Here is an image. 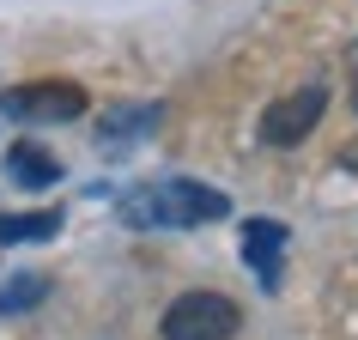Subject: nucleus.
Wrapping results in <instances>:
<instances>
[{"label": "nucleus", "mask_w": 358, "mask_h": 340, "mask_svg": "<svg viewBox=\"0 0 358 340\" xmlns=\"http://www.w3.org/2000/svg\"><path fill=\"white\" fill-rule=\"evenodd\" d=\"M122 225L134 231H189V225H213V219H225L231 201L219 189H207V183H189V176H164V183H140V189L122 194Z\"/></svg>", "instance_id": "obj_1"}, {"label": "nucleus", "mask_w": 358, "mask_h": 340, "mask_svg": "<svg viewBox=\"0 0 358 340\" xmlns=\"http://www.w3.org/2000/svg\"><path fill=\"white\" fill-rule=\"evenodd\" d=\"M237 328H243V316L225 292H182L158 322L164 340H231Z\"/></svg>", "instance_id": "obj_2"}, {"label": "nucleus", "mask_w": 358, "mask_h": 340, "mask_svg": "<svg viewBox=\"0 0 358 340\" xmlns=\"http://www.w3.org/2000/svg\"><path fill=\"white\" fill-rule=\"evenodd\" d=\"M0 115L13 122H79L85 115V92L67 85V79H49V85H6L0 92Z\"/></svg>", "instance_id": "obj_3"}, {"label": "nucleus", "mask_w": 358, "mask_h": 340, "mask_svg": "<svg viewBox=\"0 0 358 340\" xmlns=\"http://www.w3.org/2000/svg\"><path fill=\"white\" fill-rule=\"evenodd\" d=\"M322 110H328V92H322V85H303V92L273 97V104L262 110V140L267 146H298L303 134L322 122Z\"/></svg>", "instance_id": "obj_4"}, {"label": "nucleus", "mask_w": 358, "mask_h": 340, "mask_svg": "<svg viewBox=\"0 0 358 340\" xmlns=\"http://www.w3.org/2000/svg\"><path fill=\"white\" fill-rule=\"evenodd\" d=\"M285 243H292V231L280 219H249L243 225V262L255 267V280L273 292L280 285V267H285Z\"/></svg>", "instance_id": "obj_5"}, {"label": "nucleus", "mask_w": 358, "mask_h": 340, "mask_svg": "<svg viewBox=\"0 0 358 340\" xmlns=\"http://www.w3.org/2000/svg\"><path fill=\"white\" fill-rule=\"evenodd\" d=\"M6 170H13V183H24V189H49V183L61 176V164H55L43 146H31V140L6 146Z\"/></svg>", "instance_id": "obj_6"}, {"label": "nucleus", "mask_w": 358, "mask_h": 340, "mask_svg": "<svg viewBox=\"0 0 358 340\" xmlns=\"http://www.w3.org/2000/svg\"><path fill=\"white\" fill-rule=\"evenodd\" d=\"M61 231V213H6L0 219V243H43Z\"/></svg>", "instance_id": "obj_7"}, {"label": "nucleus", "mask_w": 358, "mask_h": 340, "mask_svg": "<svg viewBox=\"0 0 358 340\" xmlns=\"http://www.w3.org/2000/svg\"><path fill=\"white\" fill-rule=\"evenodd\" d=\"M49 298V280L43 274H24V280H13L6 292H0V316H13V310H31V304Z\"/></svg>", "instance_id": "obj_8"}, {"label": "nucleus", "mask_w": 358, "mask_h": 340, "mask_svg": "<svg viewBox=\"0 0 358 340\" xmlns=\"http://www.w3.org/2000/svg\"><path fill=\"white\" fill-rule=\"evenodd\" d=\"M352 110H358V73H352Z\"/></svg>", "instance_id": "obj_9"}]
</instances>
